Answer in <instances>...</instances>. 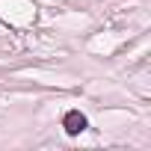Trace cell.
Here are the masks:
<instances>
[{
	"instance_id": "cell-1",
	"label": "cell",
	"mask_w": 151,
	"mask_h": 151,
	"mask_svg": "<svg viewBox=\"0 0 151 151\" xmlns=\"http://www.w3.org/2000/svg\"><path fill=\"white\" fill-rule=\"evenodd\" d=\"M62 127H65L68 136H80V133L89 127V119H86L80 110H68V113L62 116Z\"/></svg>"
}]
</instances>
